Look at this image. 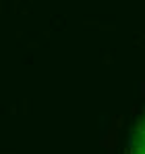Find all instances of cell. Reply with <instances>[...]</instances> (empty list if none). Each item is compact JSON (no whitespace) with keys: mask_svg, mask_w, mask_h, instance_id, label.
<instances>
[{"mask_svg":"<svg viewBox=\"0 0 145 154\" xmlns=\"http://www.w3.org/2000/svg\"><path fill=\"white\" fill-rule=\"evenodd\" d=\"M129 154H145V112L139 117L137 125H135V129H133Z\"/></svg>","mask_w":145,"mask_h":154,"instance_id":"1","label":"cell"}]
</instances>
